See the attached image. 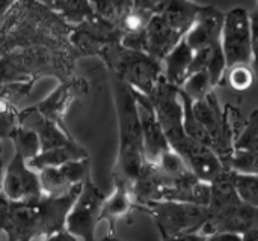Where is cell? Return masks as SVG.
<instances>
[{
    "label": "cell",
    "mask_w": 258,
    "mask_h": 241,
    "mask_svg": "<svg viewBox=\"0 0 258 241\" xmlns=\"http://www.w3.org/2000/svg\"><path fill=\"white\" fill-rule=\"evenodd\" d=\"M162 241H207V235L203 234H189V235H181V237H165L160 235Z\"/></svg>",
    "instance_id": "4dcf8cb0"
},
{
    "label": "cell",
    "mask_w": 258,
    "mask_h": 241,
    "mask_svg": "<svg viewBox=\"0 0 258 241\" xmlns=\"http://www.w3.org/2000/svg\"><path fill=\"white\" fill-rule=\"evenodd\" d=\"M17 121L20 125L36 133L39 143H41V151L60 148V146H65L74 140L67 130L60 128L56 122L42 116L36 110L35 106L27 107L24 110H20Z\"/></svg>",
    "instance_id": "ac0fdd59"
},
{
    "label": "cell",
    "mask_w": 258,
    "mask_h": 241,
    "mask_svg": "<svg viewBox=\"0 0 258 241\" xmlns=\"http://www.w3.org/2000/svg\"><path fill=\"white\" fill-rule=\"evenodd\" d=\"M257 8H258V5H257Z\"/></svg>",
    "instance_id": "74e56055"
},
{
    "label": "cell",
    "mask_w": 258,
    "mask_h": 241,
    "mask_svg": "<svg viewBox=\"0 0 258 241\" xmlns=\"http://www.w3.org/2000/svg\"><path fill=\"white\" fill-rule=\"evenodd\" d=\"M110 78L119 130V149L112 177L113 183H122L130 189L141 169L147 163L144 155V140L138 103L130 86L113 75H110Z\"/></svg>",
    "instance_id": "5b68a950"
},
{
    "label": "cell",
    "mask_w": 258,
    "mask_h": 241,
    "mask_svg": "<svg viewBox=\"0 0 258 241\" xmlns=\"http://www.w3.org/2000/svg\"><path fill=\"white\" fill-rule=\"evenodd\" d=\"M115 189L113 192L107 196L101 214H100V222L106 220L109 223V234L115 235L116 223L125 217L130 216V213L135 208V201L132 198L130 189L122 184V183H113Z\"/></svg>",
    "instance_id": "ffe728a7"
},
{
    "label": "cell",
    "mask_w": 258,
    "mask_h": 241,
    "mask_svg": "<svg viewBox=\"0 0 258 241\" xmlns=\"http://www.w3.org/2000/svg\"><path fill=\"white\" fill-rule=\"evenodd\" d=\"M194 50L183 39L163 60V78L175 86L181 88L190 74V66L194 62Z\"/></svg>",
    "instance_id": "44dd1931"
},
{
    "label": "cell",
    "mask_w": 258,
    "mask_h": 241,
    "mask_svg": "<svg viewBox=\"0 0 258 241\" xmlns=\"http://www.w3.org/2000/svg\"><path fill=\"white\" fill-rule=\"evenodd\" d=\"M201 8L194 2H162L145 29V53L162 62L184 39Z\"/></svg>",
    "instance_id": "52a82bcc"
},
{
    "label": "cell",
    "mask_w": 258,
    "mask_h": 241,
    "mask_svg": "<svg viewBox=\"0 0 258 241\" xmlns=\"http://www.w3.org/2000/svg\"><path fill=\"white\" fill-rule=\"evenodd\" d=\"M42 241H79L76 237H73L68 231H60V232H56V234H53V235H50V237H47V238H44Z\"/></svg>",
    "instance_id": "d6a6232c"
},
{
    "label": "cell",
    "mask_w": 258,
    "mask_h": 241,
    "mask_svg": "<svg viewBox=\"0 0 258 241\" xmlns=\"http://www.w3.org/2000/svg\"><path fill=\"white\" fill-rule=\"evenodd\" d=\"M221 44L227 69L251 65V18L246 9L233 8L225 12Z\"/></svg>",
    "instance_id": "7c38bea8"
},
{
    "label": "cell",
    "mask_w": 258,
    "mask_h": 241,
    "mask_svg": "<svg viewBox=\"0 0 258 241\" xmlns=\"http://www.w3.org/2000/svg\"><path fill=\"white\" fill-rule=\"evenodd\" d=\"M3 146H2V139H0V192H2V181H3Z\"/></svg>",
    "instance_id": "d590c367"
},
{
    "label": "cell",
    "mask_w": 258,
    "mask_h": 241,
    "mask_svg": "<svg viewBox=\"0 0 258 241\" xmlns=\"http://www.w3.org/2000/svg\"><path fill=\"white\" fill-rule=\"evenodd\" d=\"M71 32L73 27L42 2H14L0 17V57L36 47L74 51L70 42Z\"/></svg>",
    "instance_id": "6da1fadb"
},
{
    "label": "cell",
    "mask_w": 258,
    "mask_h": 241,
    "mask_svg": "<svg viewBox=\"0 0 258 241\" xmlns=\"http://www.w3.org/2000/svg\"><path fill=\"white\" fill-rule=\"evenodd\" d=\"M48 9L56 12L67 24L76 27L92 20L97 12L92 6V2L85 0H54V2H42Z\"/></svg>",
    "instance_id": "603a6c76"
},
{
    "label": "cell",
    "mask_w": 258,
    "mask_h": 241,
    "mask_svg": "<svg viewBox=\"0 0 258 241\" xmlns=\"http://www.w3.org/2000/svg\"><path fill=\"white\" fill-rule=\"evenodd\" d=\"M234 149L258 152V109L249 115L248 121L243 124V128L239 131Z\"/></svg>",
    "instance_id": "484cf974"
},
{
    "label": "cell",
    "mask_w": 258,
    "mask_h": 241,
    "mask_svg": "<svg viewBox=\"0 0 258 241\" xmlns=\"http://www.w3.org/2000/svg\"><path fill=\"white\" fill-rule=\"evenodd\" d=\"M14 2H6V0H0V17L5 15L11 8H12Z\"/></svg>",
    "instance_id": "e575fe53"
},
{
    "label": "cell",
    "mask_w": 258,
    "mask_h": 241,
    "mask_svg": "<svg viewBox=\"0 0 258 241\" xmlns=\"http://www.w3.org/2000/svg\"><path fill=\"white\" fill-rule=\"evenodd\" d=\"M192 101H200L204 97H207L212 91H215L212 80L207 74V71H200L187 77L184 85L180 88Z\"/></svg>",
    "instance_id": "d4e9b609"
},
{
    "label": "cell",
    "mask_w": 258,
    "mask_h": 241,
    "mask_svg": "<svg viewBox=\"0 0 258 241\" xmlns=\"http://www.w3.org/2000/svg\"><path fill=\"white\" fill-rule=\"evenodd\" d=\"M207 241H242V235L230 234V232H221V234L207 235Z\"/></svg>",
    "instance_id": "1f68e13d"
},
{
    "label": "cell",
    "mask_w": 258,
    "mask_h": 241,
    "mask_svg": "<svg viewBox=\"0 0 258 241\" xmlns=\"http://www.w3.org/2000/svg\"><path fill=\"white\" fill-rule=\"evenodd\" d=\"M110 75L119 78L133 91L142 95H151L163 77V65L145 51L128 50L121 42L107 47L100 56Z\"/></svg>",
    "instance_id": "ba28073f"
},
{
    "label": "cell",
    "mask_w": 258,
    "mask_h": 241,
    "mask_svg": "<svg viewBox=\"0 0 258 241\" xmlns=\"http://www.w3.org/2000/svg\"><path fill=\"white\" fill-rule=\"evenodd\" d=\"M80 190L59 198L42 196L35 202H12L0 193V232L6 241H42L63 231Z\"/></svg>",
    "instance_id": "277c9868"
},
{
    "label": "cell",
    "mask_w": 258,
    "mask_h": 241,
    "mask_svg": "<svg viewBox=\"0 0 258 241\" xmlns=\"http://www.w3.org/2000/svg\"><path fill=\"white\" fill-rule=\"evenodd\" d=\"M83 158H89L86 149L83 146H80L76 140H73L71 143H68L65 146L41 151L35 158L27 162V166L35 172H41L44 169L59 168L65 163L83 160Z\"/></svg>",
    "instance_id": "7402d4cb"
},
{
    "label": "cell",
    "mask_w": 258,
    "mask_h": 241,
    "mask_svg": "<svg viewBox=\"0 0 258 241\" xmlns=\"http://www.w3.org/2000/svg\"><path fill=\"white\" fill-rule=\"evenodd\" d=\"M107 196V193L97 187L89 174L73 208L68 213L65 231H68L79 241H97L95 231L100 223V214Z\"/></svg>",
    "instance_id": "8fae6325"
},
{
    "label": "cell",
    "mask_w": 258,
    "mask_h": 241,
    "mask_svg": "<svg viewBox=\"0 0 258 241\" xmlns=\"http://www.w3.org/2000/svg\"><path fill=\"white\" fill-rule=\"evenodd\" d=\"M86 92H88V82L80 77H73L67 82L59 83V86L47 98L39 101L35 107L42 116L56 122L60 128L67 130L65 115L70 106L74 103V100L83 97Z\"/></svg>",
    "instance_id": "e0dca14e"
},
{
    "label": "cell",
    "mask_w": 258,
    "mask_h": 241,
    "mask_svg": "<svg viewBox=\"0 0 258 241\" xmlns=\"http://www.w3.org/2000/svg\"><path fill=\"white\" fill-rule=\"evenodd\" d=\"M136 103H138V113L141 121V130H142V140H144V155L147 163L156 165L160 157L169 151V143L163 134V130L160 127V122L157 119L156 110L147 95H142L136 91Z\"/></svg>",
    "instance_id": "9a60e30c"
},
{
    "label": "cell",
    "mask_w": 258,
    "mask_h": 241,
    "mask_svg": "<svg viewBox=\"0 0 258 241\" xmlns=\"http://www.w3.org/2000/svg\"><path fill=\"white\" fill-rule=\"evenodd\" d=\"M91 174V160H76L59 168H50L38 172L44 196L59 198L82 187L86 177Z\"/></svg>",
    "instance_id": "5bb4252c"
},
{
    "label": "cell",
    "mask_w": 258,
    "mask_h": 241,
    "mask_svg": "<svg viewBox=\"0 0 258 241\" xmlns=\"http://www.w3.org/2000/svg\"><path fill=\"white\" fill-rule=\"evenodd\" d=\"M251 18V66L258 78V8L249 12Z\"/></svg>",
    "instance_id": "f546056e"
},
{
    "label": "cell",
    "mask_w": 258,
    "mask_h": 241,
    "mask_svg": "<svg viewBox=\"0 0 258 241\" xmlns=\"http://www.w3.org/2000/svg\"><path fill=\"white\" fill-rule=\"evenodd\" d=\"M169 148L178 154L189 169L204 183L212 184L225 169L216 154L192 140L183 127V103L180 88L169 85L163 77L148 95Z\"/></svg>",
    "instance_id": "7a4b0ae2"
},
{
    "label": "cell",
    "mask_w": 258,
    "mask_h": 241,
    "mask_svg": "<svg viewBox=\"0 0 258 241\" xmlns=\"http://www.w3.org/2000/svg\"><path fill=\"white\" fill-rule=\"evenodd\" d=\"M9 139L14 143V152L20 154L26 162H30L41 152V143L36 133L20 124L14 128Z\"/></svg>",
    "instance_id": "cb8c5ba5"
},
{
    "label": "cell",
    "mask_w": 258,
    "mask_h": 241,
    "mask_svg": "<svg viewBox=\"0 0 258 241\" xmlns=\"http://www.w3.org/2000/svg\"><path fill=\"white\" fill-rule=\"evenodd\" d=\"M121 241H122V240H121Z\"/></svg>",
    "instance_id": "f35d334b"
},
{
    "label": "cell",
    "mask_w": 258,
    "mask_h": 241,
    "mask_svg": "<svg viewBox=\"0 0 258 241\" xmlns=\"http://www.w3.org/2000/svg\"><path fill=\"white\" fill-rule=\"evenodd\" d=\"M242 241H258V229H251L242 235Z\"/></svg>",
    "instance_id": "836d02e7"
},
{
    "label": "cell",
    "mask_w": 258,
    "mask_h": 241,
    "mask_svg": "<svg viewBox=\"0 0 258 241\" xmlns=\"http://www.w3.org/2000/svg\"><path fill=\"white\" fill-rule=\"evenodd\" d=\"M74 51H59L45 47L12 51L0 57V101L15 106L33 85L53 75L59 83L74 77Z\"/></svg>",
    "instance_id": "3957f363"
},
{
    "label": "cell",
    "mask_w": 258,
    "mask_h": 241,
    "mask_svg": "<svg viewBox=\"0 0 258 241\" xmlns=\"http://www.w3.org/2000/svg\"><path fill=\"white\" fill-rule=\"evenodd\" d=\"M230 109V106L224 109L215 91L200 101H192V113L207 133L210 139V149L216 154L225 169L236 151L234 143L239 134L233 121L234 112Z\"/></svg>",
    "instance_id": "9c48e42d"
},
{
    "label": "cell",
    "mask_w": 258,
    "mask_h": 241,
    "mask_svg": "<svg viewBox=\"0 0 258 241\" xmlns=\"http://www.w3.org/2000/svg\"><path fill=\"white\" fill-rule=\"evenodd\" d=\"M0 193L12 202H35L44 196L38 172L32 171L17 152L5 169Z\"/></svg>",
    "instance_id": "4fadbf2b"
},
{
    "label": "cell",
    "mask_w": 258,
    "mask_h": 241,
    "mask_svg": "<svg viewBox=\"0 0 258 241\" xmlns=\"http://www.w3.org/2000/svg\"><path fill=\"white\" fill-rule=\"evenodd\" d=\"M136 210L150 214L160 235L165 237H181L189 234H201L209 222V207L160 201L151 202Z\"/></svg>",
    "instance_id": "30bf717a"
},
{
    "label": "cell",
    "mask_w": 258,
    "mask_h": 241,
    "mask_svg": "<svg viewBox=\"0 0 258 241\" xmlns=\"http://www.w3.org/2000/svg\"><path fill=\"white\" fill-rule=\"evenodd\" d=\"M224 18H225V12L219 11L215 6L203 5L192 29L184 36V41L194 50V53L203 50H212L222 45L221 41H222Z\"/></svg>",
    "instance_id": "2e32d148"
},
{
    "label": "cell",
    "mask_w": 258,
    "mask_h": 241,
    "mask_svg": "<svg viewBox=\"0 0 258 241\" xmlns=\"http://www.w3.org/2000/svg\"><path fill=\"white\" fill-rule=\"evenodd\" d=\"M209 214L203 235L221 232L243 235L251 229H258V208L245 204L239 198L234 187V172L230 169H224L212 183Z\"/></svg>",
    "instance_id": "8992f818"
},
{
    "label": "cell",
    "mask_w": 258,
    "mask_h": 241,
    "mask_svg": "<svg viewBox=\"0 0 258 241\" xmlns=\"http://www.w3.org/2000/svg\"><path fill=\"white\" fill-rule=\"evenodd\" d=\"M227 71H228V74H227L228 85H231V88L239 92L249 89L255 80V74H254L251 65H237Z\"/></svg>",
    "instance_id": "f1b7e54d"
},
{
    "label": "cell",
    "mask_w": 258,
    "mask_h": 241,
    "mask_svg": "<svg viewBox=\"0 0 258 241\" xmlns=\"http://www.w3.org/2000/svg\"><path fill=\"white\" fill-rule=\"evenodd\" d=\"M169 187L171 180L162 172V169L157 165L145 163L138 178L130 187V193L135 201V208L151 202L163 201Z\"/></svg>",
    "instance_id": "d6986e66"
},
{
    "label": "cell",
    "mask_w": 258,
    "mask_h": 241,
    "mask_svg": "<svg viewBox=\"0 0 258 241\" xmlns=\"http://www.w3.org/2000/svg\"><path fill=\"white\" fill-rule=\"evenodd\" d=\"M97 241H121L119 238H116V235H110V234H107L106 237H103L101 240H97Z\"/></svg>",
    "instance_id": "8d00e7d4"
},
{
    "label": "cell",
    "mask_w": 258,
    "mask_h": 241,
    "mask_svg": "<svg viewBox=\"0 0 258 241\" xmlns=\"http://www.w3.org/2000/svg\"><path fill=\"white\" fill-rule=\"evenodd\" d=\"M227 169L240 175H257L258 177V152L236 149L233 157L228 162Z\"/></svg>",
    "instance_id": "4316f807"
},
{
    "label": "cell",
    "mask_w": 258,
    "mask_h": 241,
    "mask_svg": "<svg viewBox=\"0 0 258 241\" xmlns=\"http://www.w3.org/2000/svg\"><path fill=\"white\" fill-rule=\"evenodd\" d=\"M234 187L239 198L251 205L258 208V177L257 175H240L234 174Z\"/></svg>",
    "instance_id": "83f0119b"
}]
</instances>
